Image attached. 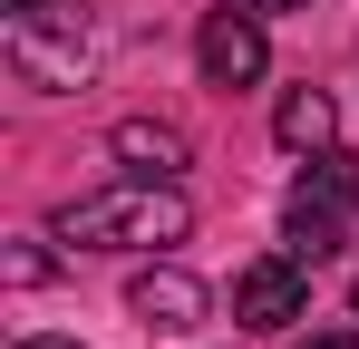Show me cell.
Segmentation results:
<instances>
[{
    "instance_id": "obj_1",
    "label": "cell",
    "mask_w": 359,
    "mask_h": 349,
    "mask_svg": "<svg viewBox=\"0 0 359 349\" xmlns=\"http://www.w3.org/2000/svg\"><path fill=\"white\" fill-rule=\"evenodd\" d=\"M184 233H194V214H184V194L165 184V174L97 184V194L59 204V242H78V252H165V242H184Z\"/></svg>"
},
{
    "instance_id": "obj_5",
    "label": "cell",
    "mask_w": 359,
    "mask_h": 349,
    "mask_svg": "<svg viewBox=\"0 0 359 349\" xmlns=\"http://www.w3.org/2000/svg\"><path fill=\"white\" fill-rule=\"evenodd\" d=\"M126 310H136L146 330H204L214 291L194 282V272H175V262H156V272H136V282H126Z\"/></svg>"
},
{
    "instance_id": "obj_11",
    "label": "cell",
    "mask_w": 359,
    "mask_h": 349,
    "mask_svg": "<svg viewBox=\"0 0 359 349\" xmlns=\"http://www.w3.org/2000/svg\"><path fill=\"white\" fill-rule=\"evenodd\" d=\"M29 10H59V0H10V20H29Z\"/></svg>"
},
{
    "instance_id": "obj_13",
    "label": "cell",
    "mask_w": 359,
    "mask_h": 349,
    "mask_svg": "<svg viewBox=\"0 0 359 349\" xmlns=\"http://www.w3.org/2000/svg\"><path fill=\"white\" fill-rule=\"evenodd\" d=\"M10 349H78V340H10Z\"/></svg>"
},
{
    "instance_id": "obj_10",
    "label": "cell",
    "mask_w": 359,
    "mask_h": 349,
    "mask_svg": "<svg viewBox=\"0 0 359 349\" xmlns=\"http://www.w3.org/2000/svg\"><path fill=\"white\" fill-rule=\"evenodd\" d=\"M301 349H359V330H311Z\"/></svg>"
},
{
    "instance_id": "obj_14",
    "label": "cell",
    "mask_w": 359,
    "mask_h": 349,
    "mask_svg": "<svg viewBox=\"0 0 359 349\" xmlns=\"http://www.w3.org/2000/svg\"><path fill=\"white\" fill-rule=\"evenodd\" d=\"M350 310H359V282H350Z\"/></svg>"
},
{
    "instance_id": "obj_4",
    "label": "cell",
    "mask_w": 359,
    "mask_h": 349,
    "mask_svg": "<svg viewBox=\"0 0 359 349\" xmlns=\"http://www.w3.org/2000/svg\"><path fill=\"white\" fill-rule=\"evenodd\" d=\"M194 58H204V78H214V88H252L272 49H262V20H252V10H204Z\"/></svg>"
},
{
    "instance_id": "obj_12",
    "label": "cell",
    "mask_w": 359,
    "mask_h": 349,
    "mask_svg": "<svg viewBox=\"0 0 359 349\" xmlns=\"http://www.w3.org/2000/svg\"><path fill=\"white\" fill-rule=\"evenodd\" d=\"M243 10H311V0H243Z\"/></svg>"
},
{
    "instance_id": "obj_2",
    "label": "cell",
    "mask_w": 359,
    "mask_h": 349,
    "mask_svg": "<svg viewBox=\"0 0 359 349\" xmlns=\"http://www.w3.org/2000/svg\"><path fill=\"white\" fill-rule=\"evenodd\" d=\"M10 68H20L29 88H78V78H88V29H78V10H29V20H10Z\"/></svg>"
},
{
    "instance_id": "obj_7",
    "label": "cell",
    "mask_w": 359,
    "mask_h": 349,
    "mask_svg": "<svg viewBox=\"0 0 359 349\" xmlns=\"http://www.w3.org/2000/svg\"><path fill=\"white\" fill-rule=\"evenodd\" d=\"M117 165H136V174H175L184 165V126H165V116H117Z\"/></svg>"
},
{
    "instance_id": "obj_8",
    "label": "cell",
    "mask_w": 359,
    "mask_h": 349,
    "mask_svg": "<svg viewBox=\"0 0 359 349\" xmlns=\"http://www.w3.org/2000/svg\"><path fill=\"white\" fill-rule=\"evenodd\" d=\"M272 136H282V146H292V156H320V146H330V136H340V107H330V97H320V88H292V97H282V107H272Z\"/></svg>"
},
{
    "instance_id": "obj_6",
    "label": "cell",
    "mask_w": 359,
    "mask_h": 349,
    "mask_svg": "<svg viewBox=\"0 0 359 349\" xmlns=\"http://www.w3.org/2000/svg\"><path fill=\"white\" fill-rule=\"evenodd\" d=\"M350 204H359V156L320 146V156L301 165V184H292V204H282V214H350Z\"/></svg>"
},
{
    "instance_id": "obj_9",
    "label": "cell",
    "mask_w": 359,
    "mask_h": 349,
    "mask_svg": "<svg viewBox=\"0 0 359 349\" xmlns=\"http://www.w3.org/2000/svg\"><path fill=\"white\" fill-rule=\"evenodd\" d=\"M10 282H20V291L49 282V252H39V242H20V252H10Z\"/></svg>"
},
{
    "instance_id": "obj_3",
    "label": "cell",
    "mask_w": 359,
    "mask_h": 349,
    "mask_svg": "<svg viewBox=\"0 0 359 349\" xmlns=\"http://www.w3.org/2000/svg\"><path fill=\"white\" fill-rule=\"evenodd\" d=\"M301 272H311V262H292V252L233 272V320H243V330H292L301 310H311V282H301Z\"/></svg>"
}]
</instances>
